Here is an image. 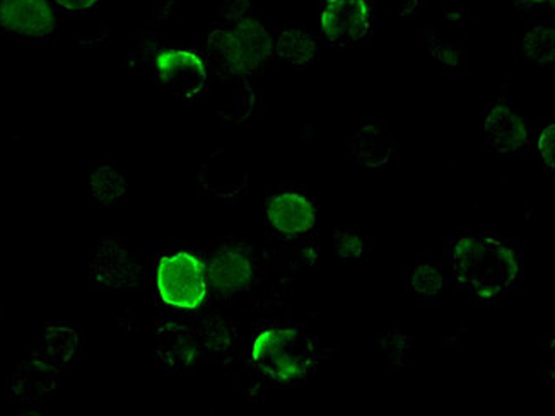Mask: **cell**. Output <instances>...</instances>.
<instances>
[{
  "instance_id": "cell-1",
  "label": "cell",
  "mask_w": 555,
  "mask_h": 416,
  "mask_svg": "<svg viewBox=\"0 0 555 416\" xmlns=\"http://www.w3.org/2000/svg\"><path fill=\"white\" fill-rule=\"evenodd\" d=\"M451 270L460 287L482 300L498 299L521 281L524 264L507 240L491 234L451 240Z\"/></svg>"
},
{
  "instance_id": "cell-2",
  "label": "cell",
  "mask_w": 555,
  "mask_h": 416,
  "mask_svg": "<svg viewBox=\"0 0 555 416\" xmlns=\"http://www.w3.org/2000/svg\"><path fill=\"white\" fill-rule=\"evenodd\" d=\"M251 359L267 377L281 385H296L317 370V341L301 329L272 326L255 337Z\"/></svg>"
},
{
  "instance_id": "cell-3",
  "label": "cell",
  "mask_w": 555,
  "mask_h": 416,
  "mask_svg": "<svg viewBox=\"0 0 555 416\" xmlns=\"http://www.w3.org/2000/svg\"><path fill=\"white\" fill-rule=\"evenodd\" d=\"M207 44L216 64L234 76L257 74L266 67L272 53L269 32L248 20H237L230 28L214 31Z\"/></svg>"
},
{
  "instance_id": "cell-4",
  "label": "cell",
  "mask_w": 555,
  "mask_h": 416,
  "mask_svg": "<svg viewBox=\"0 0 555 416\" xmlns=\"http://www.w3.org/2000/svg\"><path fill=\"white\" fill-rule=\"evenodd\" d=\"M157 292L166 304L177 309H197L207 296V273L195 255L169 252L157 264Z\"/></svg>"
},
{
  "instance_id": "cell-5",
  "label": "cell",
  "mask_w": 555,
  "mask_h": 416,
  "mask_svg": "<svg viewBox=\"0 0 555 416\" xmlns=\"http://www.w3.org/2000/svg\"><path fill=\"white\" fill-rule=\"evenodd\" d=\"M154 73L163 88L183 100H195L206 89V65L197 53L189 50H163L157 53Z\"/></svg>"
},
{
  "instance_id": "cell-6",
  "label": "cell",
  "mask_w": 555,
  "mask_h": 416,
  "mask_svg": "<svg viewBox=\"0 0 555 416\" xmlns=\"http://www.w3.org/2000/svg\"><path fill=\"white\" fill-rule=\"evenodd\" d=\"M320 20L328 43L350 47L370 32L373 8L370 0H323Z\"/></svg>"
},
{
  "instance_id": "cell-7",
  "label": "cell",
  "mask_w": 555,
  "mask_h": 416,
  "mask_svg": "<svg viewBox=\"0 0 555 416\" xmlns=\"http://www.w3.org/2000/svg\"><path fill=\"white\" fill-rule=\"evenodd\" d=\"M0 29L25 40H44L55 29V11L49 0H0Z\"/></svg>"
},
{
  "instance_id": "cell-8",
  "label": "cell",
  "mask_w": 555,
  "mask_h": 416,
  "mask_svg": "<svg viewBox=\"0 0 555 416\" xmlns=\"http://www.w3.org/2000/svg\"><path fill=\"white\" fill-rule=\"evenodd\" d=\"M141 276L138 261L117 240H103L91 258V281L106 290H130Z\"/></svg>"
},
{
  "instance_id": "cell-9",
  "label": "cell",
  "mask_w": 555,
  "mask_h": 416,
  "mask_svg": "<svg viewBox=\"0 0 555 416\" xmlns=\"http://www.w3.org/2000/svg\"><path fill=\"white\" fill-rule=\"evenodd\" d=\"M270 225L284 236H301L317 224V210L301 193L284 192L267 202Z\"/></svg>"
},
{
  "instance_id": "cell-10",
  "label": "cell",
  "mask_w": 555,
  "mask_h": 416,
  "mask_svg": "<svg viewBox=\"0 0 555 416\" xmlns=\"http://www.w3.org/2000/svg\"><path fill=\"white\" fill-rule=\"evenodd\" d=\"M207 281L216 292L233 296L250 287L254 278L250 258L240 249L222 248L214 252L207 264Z\"/></svg>"
},
{
  "instance_id": "cell-11",
  "label": "cell",
  "mask_w": 555,
  "mask_h": 416,
  "mask_svg": "<svg viewBox=\"0 0 555 416\" xmlns=\"http://www.w3.org/2000/svg\"><path fill=\"white\" fill-rule=\"evenodd\" d=\"M486 139L495 153H518L527 145V123L512 106L504 103L492 104L486 115Z\"/></svg>"
},
{
  "instance_id": "cell-12",
  "label": "cell",
  "mask_w": 555,
  "mask_h": 416,
  "mask_svg": "<svg viewBox=\"0 0 555 416\" xmlns=\"http://www.w3.org/2000/svg\"><path fill=\"white\" fill-rule=\"evenodd\" d=\"M77 350V335L65 326H49L41 335L40 343L29 355L28 364L52 377H59L73 361Z\"/></svg>"
},
{
  "instance_id": "cell-13",
  "label": "cell",
  "mask_w": 555,
  "mask_h": 416,
  "mask_svg": "<svg viewBox=\"0 0 555 416\" xmlns=\"http://www.w3.org/2000/svg\"><path fill=\"white\" fill-rule=\"evenodd\" d=\"M397 147L399 145L387 127L378 123L362 125L350 142V151L356 159L367 168H382L390 162Z\"/></svg>"
},
{
  "instance_id": "cell-14",
  "label": "cell",
  "mask_w": 555,
  "mask_h": 416,
  "mask_svg": "<svg viewBox=\"0 0 555 416\" xmlns=\"http://www.w3.org/2000/svg\"><path fill=\"white\" fill-rule=\"evenodd\" d=\"M275 52L293 67L305 68L317 58L319 47L314 38L302 29L286 28L279 32Z\"/></svg>"
},
{
  "instance_id": "cell-15",
  "label": "cell",
  "mask_w": 555,
  "mask_h": 416,
  "mask_svg": "<svg viewBox=\"0 0 555 416\" xmlns=\"http://www.w3.org/2000/svg\"><path fill=\"white\" fill-rule=\"evenodd\" d=\"M127 193L124 177L112 166H101L89 177V196L101 207L120 204Z\"/></svg>"
},
{
  "instance_id": "cell-16",
  "label": "cell",
  "mask_w": 555,
  "mask_h": 416,
  "mask_svg": "<svg viewBox=\"0 0 555 416\" xmlns=\"http://www.w3.org/2000/svg\"><path fill=\"white\" fill-rule=\"evenodd\" d=\"M409 290L418 297H436L443 290V275L430 264H415L406 275Z\"/></svg>"
},
{
  "instance_id": "cell-17",
  "label": "cell",
  "mask_w": 555,
  "mask_h": 416,
  "mask_svg": "<svg viewBox=\"0 0 555 416\" xmlns=\"http://www.w3.org/2000/svg\"><path fill=\"white\" fill-rule=\"evenodd\" d=\"M525 53L535 64L545 65L554 61V29L551 26L531 29L525 38Z\"/></svg>"
},
{
  "instance_id": "cell-18",
  "label": "cell",
  "mask_w": 555,
  "mask_h": 416,
  "mask_svg": "<svg viewBox=\"0 0 555 416\" xmlns=\"http://www.w3.org/2000/svg\"><path fill=\"white\" fill-rule=\"evenodd\" d=\"M334 249L340 260L358 261L366 252V240L356 229H343L335 234Z\"/></svg>"
},
{
  "instance_id": "cell-19",
  "label": "cell",
  "mask_w": 555,
  "mask_h": 416,
  "mask_svg": "<svg viewBox=\"0 0 555 416\" xmlns=\"http://www.w3.org/2000/svg\"><path fill=\"white\" fill-rule=\"evenodd\" d=\"M554 123L542 130L539 139V153L542 157L543 168L554 171Z\"/></svg>"
},
{
  "instance_id": "cell-20",
  "label": "cell",
  "mask_w": 555,
  "mask_h": 416,
  "mask_svg": "<svg viewBox=\"0 0 555 416\" xmlns=\"http://www.w3.org/2000/svg\"><path fill=\"white\" fill-rule=\"evenodd\" d=\"M62 13L85 14L96 8L98 0H53Z\"/></svg>"
},
{
  "instance_id": "cell-21",
  "label": "cell",
  "mask_w": 555,
  "mask_h": 416,
  "mask_svg": "<svg viewBox=\"0 0 555 416\" xmlns=\"http://www.w3.org/2000/svg\"><path fill=\"white\" fill-rule=\"evenodd\" d=\"M528 4L533 5H545L547 2H552V0H527Z\"/></svg>"
}]
</instances>
